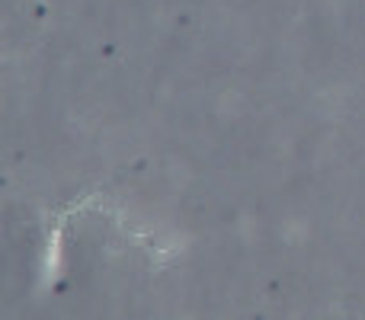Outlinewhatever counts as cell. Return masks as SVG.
Wrapping results in <instances>:
<instances>
[]
</instances>
